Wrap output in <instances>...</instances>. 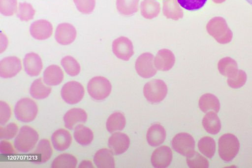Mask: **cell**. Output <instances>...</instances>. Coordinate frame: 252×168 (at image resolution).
<instances>
[{"label": "cell", "mask_w": 252, "mask_h": 168, "mask_svg": "<svg viewBox=\"0 0 252 168\" xmlns=\"http://www.w3.org/2000/svg\"><path fill=\"white\" fill-rule=\"evenodd\" d=\"M86 111L80 108H73L69 110L63 116L64 126L69 130L75 129L78 125L84 124L87 120Z\"/></svg>", "instance_id": "cell-14"}, {"label": "cell", "mask_w": 252, "mask_h": 168, "mask_svg": "<svg viewBox=\"0 0 252 168\" xmlns=\"http://www.w3.org/2000/svg\"><path fill=\"white\" fill-rule=\"evenodd\" d=\"M21 61L17 57H7L0 62V76L2 78L14 77L21 71Z\"/></svg>", "instance_id": "cell-10"}, {"label": "cell", "mask_w": 252, "mask_h": 168, "mask_svg": "<svg viewBox=\"0 0 252 168\" xmlns=\"http://www.w3.org/2000/svg\"><path fill=\"white\" fill-rule=\"evenodd\" d=\"M53 150L50 141L46 139H41L32 155V160L36 164L47 162L52 155Z\"/></svg>", "instance_id": "cell-16"}, {"label": "cell", "mask_w": 252, "mask_h": 168, "mask_svg": "<svg viewBox=\"0 0 252 168\" xmlns=\"http://www.w3.org/2000/svg\"><path fill=\"white\" fill-rule=\"evenodd\" d=\"M126 118L120 112H116L111 114L106 121L107 131L112 133L117 131H122L126 125Z\"/></svg>", "instance_id": "cell-28"}, {"label": "cell", "mask_w": 252, "mask_h": 168, "mask_svg": "<svg viewBox=\"0 0 252 168\" xmlns=\"http://www.w3.org/2000/svg\"><path fill=\"white\" fill-rule=\"evenodd\" d=\"M38 107L36 103L30 98H23L19 100L14 107L15 117L20 121L29 123L36 117Z\"/></svg>", "instance_id": "cell-3"}, {"label": "cell", "mask_w": 252, "mask_h": 168, "mask_svg": "<svg viewBox=\"0 0 252 168\" xmlns=\"http://www.w3.org/2000/svg\"><path fill=\"white\" fill-rule=\"evenodd\" d=\"M154 55L150 53H144L137 59L135 67L137 73L142 77L148 78L157 73L154 66Z\"/></svg>", "instance_id": "cell-8"}, {"label": "cell", "mask_w": 252, "mask_h": 168, "mask_svg": "<svg viewBox=\"0 0 252 168\" xmlns=\"http://www.w3.org/2000/svg\"><path fill=\"white\" fill-rule=\"evenodd\" d=\"M18 131V126L15 123H10L5 127H0V139H10L16 135Z\"/></svg>", "instance_id": "cell-37"}, {"label": "cell", "mask_w": 252, "mask_h": 168, "mask_svg": "<svg viewBox=\"0 0 252 168\" xmlns=\"http://www.w3.org/2000/svg\"><path fill=\"white\" fill-rule=\"evenodd\" d=\"M0 152L1 154L9 155L14 154L15 151L11 143L3 140L0 143Z\"/></svg>", "instance_id": "cell-41"}, {"label": "cell", "mask_w": 252, "mask_h": 168, "mask_svg": "<svg viewBox=\"0 0 252 168\" xmlns=\"http://www.w3.org/2000/svg\"><path fill=\"white\" fill-rule=\"evenodd\" d=\"M77 164L76 158L69 154H62L58 156L53 161L51 167L59 168H75Z\"/></svg>", "instance_id": "cell-31"}, {"label": "cell", "mask_w": 252, "mask_h": 168, "mask_svg": "<svg viewBox=\"0 0 252 168\" xmlns=\"http://www.w3.org/2000/svg\"><path fill=\"white\" fill-rule=\"evenodd\" d=\"M142 15L146 19L157 17L160 12L159 4L154 0H143L140 5Z\"/></svg>", "instance_id": "cell-29"}, {"label": "cell", "mask_w": 252, "mask_h": 168, "mask_svg": "<svg viewBox=\"0 0 252 168\" xmlns=\"http://www.w3.org/2000/svg\"><path fill=\"white\" fill-rule=\"evenodd\" d=\"M11 114L9 105L5 102L0 101V124L1 125L7 123Z\"/></svg>", "instance_id": "cell-40"}, {"label": "cell", "mask_w": 252, "mask_h": 168, "mask_svg": "<svg viewBox=\"0 0 252 168\" xmlns=\"http://www.w3.org/2000/svg\"><path fill=\"white\" fill-rule=\"evenodd\" d=\"M187 163L189 168H208L209 163L207 160L199 154L193 151L187 156Z\"/></svg>", "instance_id": "cell-34"}, {"label": "cell", "mask_w": 252, "mask_h": 168, "mask_svg": "<svg viewBox=\"0 0 252 168\" xmlns=\"http://www.w3.org/2000/svg\"><path fill=\"white\" fill-rule=\"evenodd\" d=\"M39 135L37 132L29 126L22 127L15 138L14 146L19 152L27 153L36 144Z\"/></svg>", "instance_id": "cell-1"}, {"label": "cell", "mask_w": 252, "mask_h": 168, "mask_svg": "<svg viewBox=\"0 0 252 168\" xmlns=\"http://www.w3.org/2000/svg\"><path fill=\"white\" fill-rule=\"evenodd\" d=\"M17 9V0H0V12L3 15L12 16Z\"/></svg>", "instance_id": "cell-36"}, {"label": "cell", "mask_w": 252, "mask_h": 168, "mask_svg": "<svg viewBox=\"0 0 252 168\" xmlns=\"http://www.w3.org/2000/svg\"><path fill=\"white\" fill-rule=\"evenodd\" d=\"M249 4L252 6V0H246Z\"/></svg>", "instance_id": "cell-43"}, {"label": "cell", "mask_w": 252, "mask_h": 168, "mask_svg": "<svg viewBox=\"0 0 252 168\" xmlns=\"http://www.w3.org/2000/svg\"><path fill=\"white\" fill-rule=\"evenodd\" d=\"M175 62L173 53L169 50L164 49L158 52L154 60V65L157 69L167 71L173 67Z\"/></svg>", "instance_id": "cell-18"}, {"label": "cell", "mask_w": 252, "mask_h": 168, "mask_svg": "<svg viewBox=\"0 0 252 168\" xmlns=\"http://www.w3.org/2000/svg\"><path fill=\"white\" fill-rule=\"evenodd\" d=\"M112 86L110 81L102 76H95L88 83L87 90L89 95L94 99L101 101L110 94Z\"/></svg>", "instance_id": "cell-4"}, {"label": "cell", "mask_w": 252, "mask_h": 168, "mask_svg": "<svg viewBox=\"0 0 252 168\" xmlns=\"http://www.w3.org/2000/svg\"><path fill=\"white\" fill-rule=\"evenodd\" d=\"M85 90L83 85L76 81H69L63 86L61 94L63 100L67 103L74 104L83 99Z\"/></svg>", "instance_id": "cell-6"}, {"label": "cell", "mask_w": 252, "mask_h": 168, "mask_svg": "<svg viewBox=\"0 0 252 168\" xmlns=\"http://www.w3.org/2000/svg\"><path fill=\"white\" fill-rule=\"evenodd\" d=\"M53 146L56 150L63 151L70 146L72 137L69 132L63 129L56 130L51 136Z\"/></svg>", "instance_id": "cell-19"}, {"label": "cell", "mask_w": 252, "mask_h": 168, "mask_svg": "<svg viewBox=\"0 0 252 168\" xmlns=\"http://www.w3.org/2000/svg\"><path fill=\"white\" fill-rule=\"evenodd\" d=\"M139 0H117L119 12L124 15H131L138 11Z\"/></svg>", "instance_id": "cell-30"}, {"label": "cell", "mask_w": 252, "mask_h": 168, "mask_svg": "<svg viewBox=\"0 0 252 168\" xmlns=\"http://www.w3.org/2000/svg\"><path fill=\"white\" fill-rule=\"evenodd\" d=\"M130 144L129 137L125 134L116 132L108 139V147L114 155H118L125 152Z\"/></svg>", "instance_id": "cell-12"}, {"label": "cell", "mask_w": 252, "mask_h": 168, "mask_svg": "<svg viewBox=\"0 0 252 168\" xmlns=\"http://www.w3.org/2000/svg\"><path fill=\"white\" fill-rule=\"evenodd\" d=\"M94 162L99 168H112L115 166L113 153L107 148L98 150L94 156Z\"/></svg>", "instance_id": "cell-22"}, {"label": "cell", "mask_w": 252, "mask_h": 168, "mask_svg": "<svg viewBox=\"0 0 252 168\" xmlns=\"http://www.w3.org/2000/svg\"><path fill=\"white\" fill-rule=\"evenodd\" d=\"M202 125L207 132L212 134H218L221 129V123L217 114L209 111L204 116Z\"/></svg>", "instance_id": "cell-23"}, {"label": "cell", "mask_w": 252, "mask_h": 168, "mask_svg": "<svg viewBox=\"0 0 252 168\" xmlns=\"http://www.w3.org/2000/svg\"><path fill=\"white\" fill-rule=\"evenodd\" d=\"M207 0H177L178 3L184 8L190 11L202 8Z\"/></svg>", "instance_id": "cell-39"}, {"label": "cell", "mask_w": 252, "mask_h": 168, "mask_svg": "<svg viewBox=\"0 0 252 168\" xmlns=\"http://www.w3.org/2000/svg\"><path fill=\"white\" fill-rule=\"evenodd\" d=\"M171 145L175 151L183 156H187L194 151L195 141L190 134L181 133L173 138Z\"/></svg>", "instance_id": "cell-7"}, {"label": "cell", "mask_w": 252, "mask_h": 168, "mask_svg": "<svg viewBox=\"0 0 252 168\" xmlns=\"http://www.w3.org/2000/svg\"><path fill=\"white\" fill-rule=\"evenodd\" d=\"M77 35L75 27L67 23H63L58 25L55 34V38L57 42L63 45L72 43Z\"/></svg>", "instance_id": "cell-11"}, {"label": "cell", "mask_w": 252, "mask_h": 168, "mask_svg": "<svg viewBox=\"0 0 252 168\" xmlns=\"http://www.w3.org/2000/svg\"><path fill=\"white\" fill-rule=\"evenodd\" d=\"M219 153L220 157L226 162L231 161L239 152L240 143L233 134H226L219 139Z\"/></svg>", "instance_id": "cell-2"}, {"label": "cell", "mask_w": 252, "mask_h": 168, "mask_svg": "<svg viewBox=\"0 0 252 168\" xmlns=\"http://www.w3.org/2000/svg\"><path fill=\"white\" fill-rule=\"evenodd\" d=\"M78 167H79V168H84V167L93 168V166L92 163L90 161H83L80 163V164L79 165V166Z\"/></svg>", "instance_id": "cell-42"}, {"label": "cell", "mask_w": 252, "mask_h": 168, "mask_svg": "<svg viewBox=\"0 0 252 168\" xmlns=\"http://www.w3.org/2000/svg\"><path fill=\"white\" fill-rule=\"evenodd\" d=\"M172 160V151L170 147L162 146L155 149L151 160L154 167L164 168L168 167Z\"/></svg>", "instance_id": "cell-13"}, {"label": "cell", "mask_w": 252, "mask_h": 168, "mask_svg": "<svg viewBox=\"0 0 252 168\" xmlns=\"http://www.w3.org/2000/svg\"><path fill=\"white\" fill-rule=\"evenodd\" d=\"M198 104L200 110L205 113L211 110L217 113L220 108V101L218 98L210 94L202 95L199 100Z\"/></svg>", "instance_id": "cell-26"}, {"label": "cell", "mask_w": 252, "mask_h": 168, "mask_svg": "<svg viewBox=\"0 0 252 168\" xmlns=\"http://www.w3.org/2000/svg\"><path fill=\"white\" fill-rule=\"evenodd\" d=\"M143 94L146 100L152 103L161 101L167 94V87L160 79H153L145 85Z\"/></svg>", "instance_id": "cell-5"}, {"label": "cell", "mask_w": 252, "mask_h": 168, "mask_svg": "<svg viewBox=\"0 0 252 168\" xmlns=\"http://www.w3.org/2000/svg\"><path fill=\"white\" fill-rule=\"evenodd\" d=\"M166 136V133L164 128L159 124H155L148 129L146 138L149 145L156 147L164 142Z\"/></svg>", "instance_id": "cell-20"}, {"label": "cell", "mask_w": 252, "mask_h": 168, "mask_svg": "<svg viewBox=\"0 0 252 168\" xmlns=\"http://www.w3.org/2000/svg\"><path fill=\"white\" fill-rule=\"evenodd\" d=\"M198 147L202 154L209 158H211L216 151V143L211 137L205 136L199 140Z\"/></svg>", "instance_id": "cell-32"}, {"label": "cell", "mask_w": 252, "mask_h": 168, "mask_svg": "<svg viewBox=\"0 0 252 168\" xmlns=\"http://www.w3.org/2000/svg\"><path fill=\"white\" fill-rule=\"evenodd\" d=\"M61 65L66 73L71 76L77 75L80 72V66L73 57L66 56L61 60Z\"/></svg>", "instance_id": "cell-33"}, {"label": "cell", "mask_w": 252, "mask_h": 168, "mask_svg": "<svg viewBox=\"0 0 252 168\" xmlns=\"http://www.w3.org/2000/svg\"><path fill=\"white\" fill-rule=\"evenodd\" d=\"M63 72L61 67L55 65L48 66L43 72L44 83L49 86L59 85L63 80Z\"/></svg>", "instance_id": "cell-21"}, {"label": "cell", "mask_w": 252, "mask_h": 168, "mask_svg": "<svg viewBox=\"0 0 252 168\" xmlns=\"http://www.w3.org/2000/svg\"><path fill=\"white\" fill-rule=\"evenodd\" d=\"M73 136L76 142L83 146L90 144L94 139V134L92 131L82 124L75 128Z\"/></svg>", "instance_id": "cell-24"}, {"label": "cell", "mask_w": 252, "mask_h": 168, "mask_svg": "<svg viewBox=\"0 0 252 168\" xmlns=\"http://www.w3.org/2000/svg\"><path fill=\"white\" fill-rule=\"evenodd\" d=\"M30 34L35 39L44 40L49 38L53 33V26L47 20L41 19L33 22L30 26Z\"/></svg>", "instance_id": "cell-15"}, {"label": "cell", "mask_w": 252, "mask_h": 168, "mask_svg": "<svg viewBox=\"0 0 252 168\" xmlns=\"http://www.w3.org/2000/svg\"><path fill=\"white\" fill-rule=\"evenodd\" d=\"M51 88L46 86L41 78L35 80L32 84L30 92L31 96L37 100L47 98L51 92Z\"/></svg>", "instance_id": "cell-27"}, {"label": "cell", "mask_w": 252, "mask_h": 168, "mask_svg": "<svg viewBox=\"0 0 252 168\" xmlns=\"http://www.w3.org/2000/svg\"><path fill=\"white\" fill-rule=\"evenodd\" d=\"M23 65L25 71L31 76H38L43 67L41 58L37 54L33 52L26 55L23 60Z\"/></svg>", "instance_id": "cell-17"}, {"label": "cell", "mask_w": 252, "mask_h": 168, "mask_svg": "<svg viewBox=\"0 0 252 168\" xmlns=\"http://www.w3.org/2000/svg\"><path fill=\"white\" fill-rule=\"evenodd\" d=\"M35 10L32 6L29 3L20 2L17 9L18 17L23 21H28L33 18Z\"/></svg>", "instance_id": "cell-35"}, {"label": "cell", "mask_w": 252, "mask_h": 168, "mask_svg": "<svg viewBox=\"0 0 252 168\" xmlns=\"http://www.w3.org/2000/svg\"><path fill=\"white\" fill-rule=\"evenodd\" d=\"M77 9L83 14L92 13L95 5V0H73Z\"/></svg>", "instance_id": "cell-38"}, {"label": "cell", "mask_w": 252, "mask_h": 168, "mask_svg": "<svg viewBox=\"0 0 252 168\" xmlns=\"http://www.w3.org/2000/svg\"><path fill=\"white\" fill-rule=\"evenodd\" d=\"M112 50L117 57L124 61H128L134 54L132 42L125 36H121L113 41Z\"/></svg>", "instance_id": "cell-9"}, {"label": "cell", "mask_w": 252, "mask_h": 168, "mask_svg": "<svg viewBox=\"0 0 252 168\" xmlns=\"http://www.w3.org/2000/svg\"><path fill=\"white\" fill-rule=\"evenodd\" d=\"M176 0H165L163 2V13L167 18L175 20L182 18L183 12Z\"/></svg>", "instance_id": "cell-25"}]
</instances>
